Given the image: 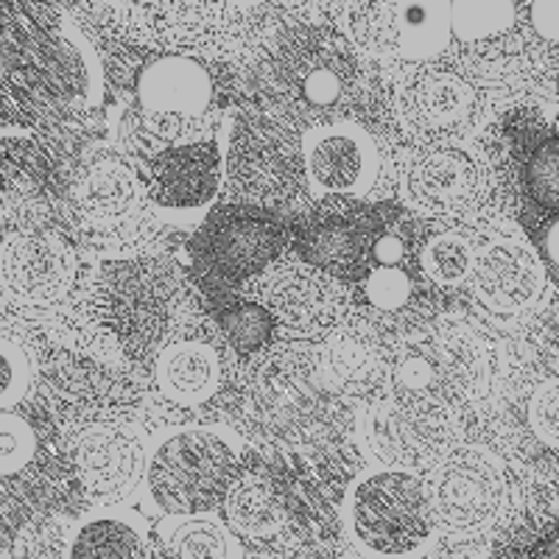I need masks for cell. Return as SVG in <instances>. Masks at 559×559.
Returning <instances> with one entry per match:
<instances>
[{
	"mask_svg": "<svg viewBox=\"0 0 559 559\" xmlns=\"http://www.w3.org/2000/svg\"><path fill=\"white\" fill-rule=\"evenodd\" d=\"M0 87L17 98L98 104L104 73L96 48L64 14L0 0Z\"/></svg>",
	"mask_w": 559,
	"mask_h": 559,
	"instance_id": "cell-1",
	"label": "cell"
},
{
	"mask_svg": "<svg viewBox=\"0 0 559 559\" xmlns=\"http://www.w3.org/2000/svg\"><path fill=\"white\" fill-rule=\"evenodd\" d=\"M356 51L349 39L328 28H292L261 53L254 87L288 127L331 123L333 115L356 102L361 84Z\"/></svg>",
	"mask_w": 559,
	"mask_h": 559,
	"instance_id": "cell-2",
	"label": "cell"
},
{
	"mask_svg": "<svg viewBox=\"0 0 559 559\" xmlns=\"http://www.w3.org/2000/svg\"><path fill=\"white\" fill-rule=\"evenodd\" d=\"M342 528L358 559H423L439 537L426 481L386 464L353 478L342 501Z\"/></svg>",
	"mask_w": 559,
	"mask_h": 559,
	"instance_id": "cell-3",
	"label": "cell"
},
{
	"mask_svg": "<svg viewBox=\"0 0 559 559\" xmlns=\"http://www.w3.org/2000/svg\"><path fill=\"white\" fill-rule=\"evenodd\" d=\"M241 442L218 426H177L148 439V501L163 515H199L224 501L236 473Z\"/></svg>",
	"mask_w": 559,
	"mask_h": 559,
	"instance_id": "cell-4",
	"label": "cell"
},
{
	"mask_svg": "<svg viewBox=\"0 0 559 559\" xmlns=\"http://www.w3.org/2000/svg\"><path fill=\"white\" fill-rule=\"evenodd\" d=\"M182 302L179 274L166 258H123L102 269L96 313L112 342L134 361L159 356Z\"/></svg>",
	"mask_w": 559,
	"mask_h": 559,
	"instance_id": "cell-5",
	"label": "cell"
},
{
	"mask_svg": "<svg viewBox=\"0 0 559 559\" xmlns=\"http://www.w3.org/2000/svg\"><path fill=\"white\" fill-rule=\"evenodd\" d=\"M439 532L473 540L492 532L509 509V478L501 459L487 448H451L426 478Z\"/></svg>",
	"mask_w": 559,
	"mask_h": 559,
	"instance_id": "cell-6",
	"label": "cell"
},
{
	"mask_svg": "<svg viewBox=\"0 0 559 559\" xmlns=\"http://www.w3.org/2000/svg\"><path fill=\"white\" fill-rule=\"evenodd\" d=\"M138 104L143 112V140L152 152L197 143L218 134L213 123V79L197 57L168 53L140 70Z\"/></svg>",
	"mask_w": 559,
	"mask_h": 559,
	"instance_id": "cell-7",
	"label": "cell"
},
{
	"mask_svg": "<svg viewBox=\"0 0 559 559\" xmlns=\"http://www.w3.org/2000/svg\"><path fill=\"white\" fill-rule=\"evenodd\" d=\"M487 361L476 338L467 333H431L397 349L389 367L392 397H408L448 408L471 403L484 386Z\"/></svg>",
	"mask_w": 559,
	"mask_h": 559,
	"instance_id": "cell-8",
	"label": "cell"
},
{
	"mask_svg": "<svg viewBox=\"0 0 559 559\" xmlns=\"http://www.w3.org/2000/svg\"><path fill=\"white\" fill-rule=\"evenodd\" d=\"M224 179L236 188V197L247 202H286L306 179L302 138L283 121H241L233 143L227 140Z\"/></svg>",
	"mask_w": 559,
	"mask_h": 559,
	"instance_id": "cell-9",
	"label": "cell"
},
{
	"mask_svg": "<svg viewBox=\"0 0 559 559\" xmlns=\"http://www.w3.org/2000/svg\"><path fill=\"white\" fill-rule=\"evenodd\" d=\"M227 140L229 123H224L213 138L148 154L140 177L154 207L166 216L202 218L224 185Z\"/></svg>",
	"mask_w": 559,
	"mask_h": 559,
	"instance_id": "cell-10",
	"label": "cell"
},
{
	"mask_svg": "<svg viewBox=\"0 0 559 559\" xmlns=\"http://www.w3.org/2000/svg\"><path fill=\"white\" fill-rule=\"evenodd\" d=\"M403 132L423 148H459L481 127L476 90L448 70H423L394 98Z\"/></svg>",
	"mask_w": 559,
	"mask_h": 559,
	"instance_id": "cell-11",
	"label": "cell"
},
{
	"mask_svg": "<svg viewBox=\"0 0 559 559\" xmlns=\"http://www.w3.org/2000/svg\"><path fill=\"white\" fill-rule=\"evenodd\" d=\"M364 445L386 467L419 471L433 467L451 451L453 412L408 397H392L372 403L361 419Z\"/></svg>",
	"mask_w": 559,
	"mask_h": 559,
	"instance_id": "cell-12",
	"label": "cell"
},
{
	"mask_svg": "<svg viewBox=\"0 0 559 559\" xmlns=\"http://www.w3.org/2000/svg\"><path fill=\"white\" fill-rule=\"evenodd\" d=\"M308 191L313 197H367L381 177V152L353 121L317 123L302 134Z\"/></svg>",
	"mask_w": 559,
	"mask_h": 559,
	"instance_id": "cell-13",
	"label": "cell"
},
{
	"mask_svg": "<svg viewBox=\"0 0 559 559\" xmlns=\"http://www.w3.org/2000/svg\"><path fill=\"white\" fill-rule=\"evenodd\" d=\"M487 311L518 317L532 311L546 292V266L526 238L498 236L476 249V263L467 280Z\"/></svg>",
	"mask_w": 559,
	"mask_h": 559,
	"instance_id": "cell-14",
	"label": "cell"
},
{
	"mask_svg": "<svg viewBox=\"0 0 559 559\" xmlns=\"http://www.w3.org/2000/svg\"><path fill=\"white\" fill-rule=\"evenodd\" d=\"M403 197L419 216L462 222L478 207L481 171L459 148H419L403 168Z\"/></svg>",
	"mask_w": 559,
	"mask_h": 559,
	"instance_id": "cell-15",
	"label": "cell"
},
{
	"mask_svg": "<svg viewBox=\"0 0 559 559\" xmlns=\"http://www.w3.org/2000/svg\"><path fill=\"white\" fill-rule=\"evenodd\" d=\"M146 456L148 439L129 423H96L76 442L79 478L104 507L123 503L143 487Z\"/></svg>",
	"mask_w": 559,
	"mask_h": 559,
	"instance_id": "cell-16",
	"label": "cell"
},
{
	"mask_svg": "<svg viewBox=\"0 0 559 559\" xmlns=\"http://www.w3.org/2000/svg\"><path fill=\"white\" fill-rule=\"evenodd\" d=\"M76 272V252L53 233H17L0 243V288L23 306L59 302Z\"/></svg>",
	"mask_w": 559,
	"mask_h": 559,
	"instance_id": "cell-17",
	"label": "cell"
},
{
	"mask_svg": "<svg viewBox=\"0 0 559 559\" xmlns=\"http://www.w3.org/2000/svg\"><path fill=\"white\" fill-rule=\"evenodd\" d=\"M76 213L87 229L107 238H121L143 227L152 207L146 182L118 157L93 159L73 185Z\"/></svg>",
	"mask_w": 559,
	"mask_h": 559,
	"instance_id": "cell-18",
	"label": "cell"
},
{
	"mask_svg": "<svg viewBox=\"0 0 559 559\" xmlns=\"http://www.w3.org/2000/svg\"><path fill=\"white\" fill-rule=\"evenodd\" d=\"M254 297L288 331L313 333L331 324L342 308V292L331 277H324L306 263H286L269 269L258 286Z\"/></svg>",
	"mask_w": 559,
	"mask_h": 559,
	"instance_id": "cell-19",
	"label": "cell"
},
{
	"mask_svg": "<svg viewBox=\"0 0 559 559\" xmlns=\"http://www.w3.org/2000/svg\"><path fill=\"white\" fill-rule=\"evenodd\" d=\"M283 249V233L274 222L252 213L229 216L213 213L202 238V261L224 280H243L261 274Z\"/></svg>",
	"mask_w": 559,
	"mask_h": 559,
	"instance_id": "cell-20",
	"label": "cell"
},
{
	"mask_svg": "<svg viewBox=\"0 0 559 559\" xmlns=\"http://www.w3.org/2000/svg\"><path fill=\"white\" fill-rule=\"evenodd\" d=\"M324 376L344 394H369L389 378V353L376 328L367 322L336 324L319 353Z\"/></svg>",
	"mask_w": 559,
	"mask_h": 559,
	"instance_id": "cell-21",
	"label": "cell"
},
{
	"mask_svg": "<svg viewBox=\"0 0 559 559\" xmlns=\"http://www.w3.org/2000/svg\"><path fill=\"white\" fill-rule=\"evenodd\" d=\"M154 378L166 401L185 408L202 406L222 389V356L213 344L199 338L166 344L154 364Z\"/></svg>",
	"mask_w": 559,
	"mask_h": 559,
	"instance_id": "cell-22",
	"label": "cell"
},
{
	"mask_svg": "<svg viewBox=\"0 0 559 559\" xmlns=\"http://www.w3.org/2000/svg\"><path fill=\"white\" fill-rule=\"evenodd\" d=\"M146 559H243L233 528L210 512L163 515L148 532Z\"/></svg>",
	"mask_w": 559,
	"mask_h": 559,
	"instance_id": "cell-23",
	"label": "cell"
},
{
	"mask_svg": "<svg viewBox=\"0 0 559 559\" xmlns=\"http://www.w3.org/2000/svg\"><path fill=\"white\" fill-rule=\"evenodd\" d=\"M148 526L132 509L115 503L90 512L70 537L68 559H146Z\"/></svg>",
	"mask_w": 559,
	"mask_h": 559,
	"instance_id": "cell-24",
	"label": "cell"
},
{
	"mask_svg": "<svg viewBox=\"0 0 559 559\" xmlns=\"http://www.w3.org/2000/svg\"><path fill=\"white\" fill-rule=\"evenodd\" d=\"M51 182V159L23 127H0V213L37 202Z\"/></svg>",
	"mask_w": 559,
	"mask_h": 559,
	"instance_id": "cell-25",
	"label": "cell"
},
{
	"mask_svg": "<svg viewBox=\"0 0 559 559\" xmlns=\"http://www.w3.org/2000/svg\"><path fill=\"white\" fill-rule=\"evenodd\" d=\"M229 32L233 28L222 0H159V43L174 53H216Z\"/></svg>",
	"mask_w": 559,
	"mask_h": 559,
	"instance_id": "cell-26",
	"label": "cell"
},
{
	"mask_svg": "<svg viewBox=\"0 0 559 559\" xmlns=\"http://www.w3.org/2000/svg\"><path fill=\"white\" fill-rule=\"evenodd\" d=\"M224 523L238 540L269 546L286 528V512L280 507L274 489L258 476H241L229 484L222 501Z\"/></svg>",
	"mask_w": 559,
	"mask_h": 559,
	"instance_id": "cell-27",
	"label": "cell"
},
{
	"mask_svg": "<svg viewBox=\"0 0 559 559\" xmlns=\"http://www.w3.org/2000/svg\"><path fill=\"white\" fill-rule=\"evenodd\" d=\"M453 0H394L392 26L397 59L428 62L451 45Z\"/></svg>",
	"mask_w": 559,
	"mask_h": 559,
	"instance_id": "cell-28",
	"label": "cell"
},
{
	"mask_svg": "<svg viewBox=\"0 0 559 559\" xmlns=\"http://www.w3.org/2000/svg\"><path fill=\"white\" fill-rule=\"evenodd\" d=\"M518 26L515 0H453L451 32L467 48L501 43Z\"/></svg>",
	"mask_w": 559,
	"mask_h": 559,
	"instance_id": "cell-29",
	"label": "cell"
},
{
	"mask_svg": "<svg viewBox=\"0 0 559 559\" xmlns=\"http://www.w3.org/2000/svg\"><path fill=\"white\" fill-rule=\"evenodd\" d=\"M394 0H344L342 28L344 37L367 57H397L392 26Z\"/></svg>",
	"mask_w": 559,
	"mask_h": 559,
	"instance_id": "cell-30",
	"label": "cell"
},
{
	"mask_svg": "<svg viewBox=\"0 0 559 559\" xmlns=\"http://www.w3.org/2000/svg\"><path fill=\"white\" fill-rule=\"evenodd\" d=\"M476 263V247L459 233H439L428 238L419 252V266L433 286L456 288L467 283Z\"/></svg>",
	"mask_w": 559,
	"mask_h": 559,
	"instance_id": "cell-31",
	"label": "cell"
},
{
	"mask_svg": "<svg viewBox=\"0 0 559 559\" xmlns=\"http://www.w3.org/2000/svg\"><path fill=\"white\" fill-rule=\"evenodd\" d=\"M37 456V433L26 417L0 412V476H17Z\"/></svg>",
	"mask_w": 559,
	"mask_h": 559,
	"instance_id": "cell-32",
	"label": "cell"
},
{
	"mask_svg": "<svg viewBox=\"0 0 559 559\" xmlns=\"http://www.w3.org/2000/svg\"><path fill=\"white\" fill-rule=\"evenodd\" d=\"M224 333H227L229 347L238 353H254L269 344L274 333V317L263 306L243 302L224 313Z\"/></svg>",
	"mask_w": 559,
	"mask_h": 559,
	"instance_id": "cell-33",
	"label": "cell"
},
{
	"mask_svg": "<svg viewBox=\"0 0 559 559\" xmlns=\"http://www.w3.org/2000/svg\"><path fill=\"white\" fill-rule=\"evenodd\" d=\"M32 358L17 342L0 336V412L17 406L32 389Z\"/></svg>",
	"mask_w": 559,
	"mask_h": 559,
	"instance_id": "cell-34",
	"label": "cell"
},
{
	"mask_svg": "<svg viewBox=\"0 0 559 559\" xmlns=\"http://www.w3.org/2000/svg\"><path fill=\"white\" fill-rule=\"evenodd\" d=\"M528 428L543 445L559 451V378L540 383L528 397Z\"/></svg>",
	"mask_w": 559,
	"mask_h": 559,
	"instance_id": "cell-35",
	"label": "cell"
},
{
	"mask_svg": "<svg viewBox=\"0 0 559 559\" xmlns=\"http://www.w3.org/2000/svg\"><path fill=\"white\" fill-rule=\"evenodd\" d=\"M364 294L378 311H401L408 306V299L414 294V283L406 272H401L397 266H378L376 272L367 277V286Z\"/></svg>",
	"mask_w": 559,
	"mask_h": 559,
	"instance_id": "cell-36",
	"label": "cell"
},
{
	"mask_svg": "<svg viewBox=\"0 0 559 559\" xmlns=\"http://www.w3.org/2000/svg\"><path fill=\"white\" fill-rule=\"evenodd\" d=\"M364 243L356 233H349L347 227H333L324 229L313 238V254L317 261L322 263H336V266H349L356 263V258L361 254Z\"/></svg>",
	"mask_w": 559,
	"mask_h": 559,
	"instance_id": "cell-37",
	"label": "cell"
},
{
	"mask_svg": "<svg viewBox=\"0 0 559 559\" xmlns=\"http://www.w3.org/2000/svg\"><path fill=\"white\" fill-rule=\"evenodd\" d=\"M528 26H532L534 37L559 48V0H532Z\"/></svg>",
	"mask_w": 559,
	"mask_h": 559,
	"instance_id": "cell-38",
	"label": "cell"
},
{
	"mask_svg": "<svg viewBox=\"0 0 559 559\" xmlns=\"http://www.w3.org/2000/svg\"><path fill=\"white\" fill-rule=\"evenodd\" d=\"M518 559H559V523L543 528V534H537Z\"/></svg>",
	"mask_w": 559,
	"mask_h": 559,
	"instance_id": "cell-39",
	"label": "cell"
},
{
	"mask_svg": "<svg viewBox=\"0 0 559 559\" xmlns=\"http://www.w3.org/2000/svg\"><path fill=\"white\" fill-rule=\"evenodd\" d=\"M376 258L381 261V266H397L403 258V241L397 236H383L376 247Z\"/></svg>",
	"mask_w": 559,
	"mask_h": 559,
	"instance_id": "cell-40",
	"label": "cell"
},
{
	"mask_svg": "<svg viewBox=\"0 0 559 559\" xmlns=\"http://www.w3.org/2000/svg\"><path fill=\"white\" fill-rule=\"evenodd\" d=\"M543 249H546V261L551 263L554 272L559 274V218L546 229V238H543Z\"/></svg>",
	"mask_w": 559,
	"mask_h": 559,
	"instance_id": "cell-41",
	"label": "cell"
},
{
	"mask_svg": "<svg viewBox=\"0 0 559 559\" xmlns=\"http://www.w3.org/2000/svg\"><path fill=\"white\" fill-rule=\"evenodd\" d=\"M277 559H331V557L322 551H292V554H283V557Z\"/></svg>",
	"mask_w": 559,
	"mask_h": 559,
	"instance_id": "cell-42",
	"label": "cell"
},
{
	"mask_svg": "<svg viewBox=\"0 0 559 559\" xmlns=\"http://www.w3.org/2000/svg\"><path fill=\"white\" fill-rule=\"evenodd\" d=\"M557 129H559V118H557Z\"/></svg>",
	"mask_w": 559,
	"mask_h": 559,
	"instance_id": "cell-43",
	"label": "cell"
}]
</instances>
